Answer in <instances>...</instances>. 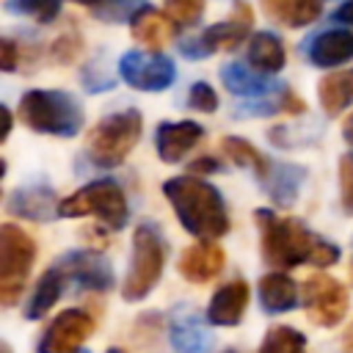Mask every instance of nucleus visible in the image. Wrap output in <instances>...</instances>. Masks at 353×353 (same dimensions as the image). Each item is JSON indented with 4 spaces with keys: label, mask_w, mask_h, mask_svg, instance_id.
<instances>
[{
    "label": "nucleus",
    "mask_w": 353,
    "mask_h": 353,
    "mask_svg": "<svg viewBox=\"0 0 353 353\" xmlns=\"http://www.w3.org/2000/svg\"><path fill=\"white\" fill-rule=\"evenodd\" d=\"M259 226L262 259L276 268H298L303 262L312 265H334L339 259V245L323 240L312 229H306L298 218H279L270 210L254 212Z\"/></svg>",
    "instance_id": "obj_1"
},
{
    "label": "nucleus",
    "mask_w": 353,
    "mask_h": 353,
    "mask_svg": "<svg viewBox=\"0 0 353 353\" xmlns=\"http://www.w3.org/2000/svg\"><path fill=\"white\" fill-rule=\"evenodd\" d=\"M168 204L174 207L185 232L199 240H218L229 232V215L221 190L201 176H171L163 185Z\"/></svg>",
    "instance_id": "obj_2"
},
{
    "label": "nucleus",
    "mask_w": 353,
    "mask_h": 353,
    "mask_svg": "<svg viewBox=\"0 0 353 353\" xmlns=\"http://www.w3.org/2000/svg\"><path fill=\"white\" fill-rule=\"evenodd\" d=\"M19 119L36 132L61 135V138H72L83 127V110L77 99L66 91H52V88H33L22 94Z\"/></svg>",
    "instance_id": "obj_3"
},
{
    "label": "nucleus",
    "mask_w": 353,
    "mask_h": 353,
    "mask_svg": "<svg viewBox=\"0 0 353 353\" xmlns=\"http://www.w3.org/2000/svg\"><path fill=\"white\" fill-rule=\"evenodd\" d=\"M141 127H143V119L132 108L99 119L91 127L88 141H85L88 160L94 165H99V168H116V165H121L127 160V154L132 152V146L138 143Z\"/></svg>",
    "instance_id": "obj_4"
},
{
    "label": "nucleus",
    "mask_w": 353,
    "mask_h": 353,
    "mask_svg": "<svg viewBox=\"0 0 353 353\" xmlns=\"http://www.w3.org/2000/svg\"><path fill=\"white\" fill-rule=\"evenodd\" d=\"M165 268V240L154 223H141L132 234L130 270L121 287L124 301H143L160 281Z\"/></svg>",
    "instance_id": "obj_5"
},
{
    "label": "nucleus",
    "mask_w": 353,
    "mask_h": 353,
    "mask_svg": "<svg viewBox=\"0 0 353 353\" xmlns=\"http://www.w3.org/2000/svg\"><path fill=\"white\" fill-rule=\"evenodd\" d=\"M58 215L61 218H83V215H97L105 226L121 229L130 218L127 196L119 188L116 179H94L74 190L72 196L58 201Z\"/></svg>",
    "instance_id": "obj_6"
},
{
    "label": "nucleus",
    "mask_w": 353,
    "mask_h": 353,
    "mask_svg": "<svg viewBox=\"0 0 353 353\" xmlns=\"http://www.w3.org/2000/svg\"><path fill=\"white\" fill-rule=\"evenodd\" d=\"M36 259V243L14 223L0 226V303L14 306Z\"/></svg>",
    "instance_id": "obj_7"
},
{
    "label": "nucleus",
    "mask_w": 353,
    "mask_h": 353,
    "mask_svg": "<svg viewBox=\"0 0 353 353\" xmlns=\"http://www.w3.org/2000/svg\"><path fill=\"white\" fill-rule=\"evenodd\" d=\"M303 306H306V317L314 325L331 328L342 323L347 314V287L339 279L317 273L303 284Z\"/></svg>",
    "instance_id": "obj_8"
},
{
    "label": "nucleus",
    "mask_w": 353,
    "mask_h": 353,
    "mask_svg": "<svg viewBox=\"0 0 353 353\" xmlns=\"http://www.w3.org/2000/svg\"><path fill=\"white\" fill-rule=\"evenodd\" d=\"M119 74L127 85H132L138 91H163L174 83L176 69H174L171 58H165L160 52L130 50L119 61Z\"/></svg>",
    "instance_id": "obj_9"
},
{
    "label": "nucleus",
    "mask_w": 353,
    "mask_h": 353,
    "mask_svg": "<svg viewBox=\"0 0 353 353\" xmlns=\"http://www.w3.org/2000/svg\"><path fill=\"white\" fill-rule=\"evenodd\" d=\"M94 334V320L83 309H63L39 339L36 353H80L85 339Z\"/></svg>",
    "instance_id": "obj_10"
},
{
    "label": "nucleus",
    "mask_w": 353,
    "mask_h": 353,
    "mask_svg": "<svg viewBox=\"0 0 353 353\" xmlns=\"http://www.w3.org/2000/svg\"><path fill=\"white\" fill-rule=\"evenodd\" d=\"M55 268L66 276V281H74L88 290H110L113 287V268L105 256L94 251H69L55 262Z\"/></svg>",
    "instance_id": "obj_11"
},
{
    "label": "nucleus",
    "mask_w": 353,
    "mask_h": 353,
    "mask_svg": "<svg viewBox=\"0 0 353 353\" xmlns=\"http://www.w3.org/2000/svg\"><path fill=\"white\" fill-rule=\"evenodd\" d=\"M223 262H226L223 248L212 240H201V243H193L182 251L179 273L193 284H204V281H212L221 273Z\"/></svg>",
    "instance_id": "obj_12"
},
{
    "label": "nucleus",
    "mask_w": 353,
    "mask_h": 353,
    "mask_svg": "<svg viewBox=\"0 0 353 353\" xmlns=\"http://www.w3.org/2000/svg\"><path fill=\"white\" fill-rule=\"evenodd\" d=\"M168 339H171V350L174 353H210L212 350V334L196 317V312L188 309V306L174 312V320H171V328H168Z\"/></svg>",
    "instance_id": "obj_13"
},
{
    "label": "nucleus",
    "mask_w": 353,
    "mask_h": 353,
    "mask_svg": "<svg viewBox=\"0 0 353 353\" xmlns=\"http://www.w3.org/2000/svg\"><path fill=\"white\" fill-rule=\"evenodd\" d=\"M204 130L196 121H163L154 132V146L163 163H179L199 141Z\"/></svg>",
    "instance_id": "obj_14"
},
{
    "label": "nucleus",
    "mask_w": 353,
    "mask_h": 353,
    "mask_svg": "<svg viewBox=\"0 0 353 353\" xmlns=\"http://www.w3.org/2000/svg\"><path fill=\"white\" fill-rule=\"evenodd\" d=\"M58 196L52 188L47 185H28L11 193L8 199V212L17 218H28V221H50L52 215H58Z\"/></svg>",
    "instance_id": "obj_15"
},
{
    "label": "nucleus",
    "mask_w": 353,
    "mask_h": 353,
    "mask_svg": "<svg viewBox=\"0 0 353 353\" xmlns=\"http://www.w3.org/2000/svg\"><path fill=\"white\" fill-rule=\"evenodd\" d=\"M248 306V284L243 279H234L215 290L207 306V320L212 325H237Z\"/></svg>",
    "instance_id": "obj_16"
},
{
    "label": "nucleus",
    "mask_w": 353,
    "mask_h": 353,
    "mask_svg": "<svg viewBox=\"0 0 353 353\" xmlns=\"http://www.w3.org/2000/svg\"><path fill=\"white\" fill-rule=\"evenodd\" d=\"M353 58V33L347 30H323L309 44V61L314 66L331 69Z\"/></svg>",
    "instance_id": "obj_17"
},
{
    "label": "nucleus",
    "mask_w": 353,
    "mask_h": 353,
    "mask_svg": "<svg viewBox=\"0 0 353 353\" xmlns=\"http://www.w3.org/2000/svg\"><path fill=\"white\" fill-rule=\"evenodd\" d=\"M259 303L268 314L290 312L298 303V287L287 273H265L259 279Z\"/></svg>",
    "instance_id": "obj_18"
},
{
    "label": "nucleus",
    "mask_w": 353,
    "mask_h": 353,
    "mask_svg": "<svg viewBox=\"0 0 353 353\" xmlns=\"http://www.w3.org/2000/svg\"><path fill=\"white\" fill-rule=\"evenodd\" d=\"M130 25H132V36L141 44L152 47V50H160V47H165L174 39V19L168 14H163V11L149 8V6L141 8L138 17Z\"/></svg>",
    "instance_id": "obj_19"
},
{
    "label": "nucleus",
    "mask_w": 353,
    "mask_h": 353,
    "mask_svg": "<svg viewBox=\"0 0 353 353\" xmlns=\"http://www.w3.org/2000/svg\"><path fill=\"white\" fill-rule=\"evenodd\" d=\"M221 80H223V85H226L232 94H237V97H268V94L284 88V85L268 80L265 74L251 72V69L243 66V63H226V66L221 69Z\"/></svg>",
    "instance_id": "obj_20"
},
{
    "label": "nucleus",
    "mask_w": 353,
    "mask_h": 353,
    "mask_svg": "<svg viewBox=\"0 0 353 353\" xmlns=\"http://www.w3.org/2000/svg\"><path fill=\"white\" fill-rule=\"evenodd\" d=\"M248 28H251V14H248V8L243 6L234 19H226V22H218V25L207 28V30L201 33V44H204L207 55H210V52H218V50H234V47L245 39Z\"/></svg>",
    "instance_id": "obj_21"
},
{
    "label": "nucleus",
    "mask_w": 353,
    "mask_h": 353,
    "mask_svg": "<svg viewBox=\"0 0 353 353\" xmlns=\"http://www.w3.org/2000/svg\"><path fill=\"white\" fill-rule=\"evenodd\" d=\"M317 97H320V105L328 116L342 113L353 102V69L325 74L317 85Z\"/></svg>",
    "instance_id": "obj_22"
},
{
    "label": "nucleus",
    "mask_w": 353,
    "mask_h": 353,
    "mask_svg": "<svg viewBox=\"0 0 353 353\" xmlns=\"http://www.w3.org/2000/svg\"><path fill=\"white\" fill-rule=\"evenodd\" d=\"M248 61L254 69H259L262 74H273V72H281L287 55H284V44L279 36L268 33V30H259L251 36V44H248Z\"/></svg>",
    "instance_id": "obj_23"
},
{
    "label": "nucleus",
    "mask_w": 353,
    "mask_h": 353,
    "mask_svg": "<svg viewBox=\"0 0 353 353\" xmlns=\"http://www.w3.org/2000/svg\"><path fill=\"white\" fill-rule=\"evenodd\" d=\"M63 284H66V276L52 265V268L36 281L33 295L28 298V306H25V317H28V320H39V317H44V314L55 306V301L61 298Z\"/></svg>",
    "instance_id": "obj_24"
},
{
    "label": "nucleus",
    "mask_w": 353,
    "mask_h": 353,
    "mask_svg": "<svg viewBox=\"0 0 353 353\" xmlns=\"http://www.w3.org/2000/svg\"><path fill=\"white\" fill-rule=\"evenodd\" d=\"M303 168L301 165H290V163H276L270 165L268 176L262 179V185L268 188V193L273 196L276 204H292L298 196V188L303 182Z\"/></svg>",
    "instance_id": "obj_25"
},
{
    "label": "nucleus",
    "mask_w": 353,
    "mask_h": 353,
    "mask_svg": "<svg viewBox=\"0 0 353 353\" xmlns=\"http://www.w3.org/2000/svg\"><path fill=\"white\" fill-rule=\"evenodd\" d=\"M268 14L290 28H303L320 17V0H262Z\"/></svg>",
    "instance_id": "obj_26"
},
{
    "label": "nucleus",
    "mask_w": 353,
    "mask_h": 353,
    "mask_svg": "<svg viewBox=\"0 0 353 353\" xmlns=\"http://www.w3.org/2000/svg\"><path fill=\"white\" fill-rule=\"evenodd\" d=\"M221 149H223V154H226L234 165L254 171L259 179H265V176H268L270 163L265 160V154H262L254 143H248V141H243V138H234V135H226V138L221 141Z\"/></svg>",
    "instance_id": "obj_27"
},
{
    "label": "nucleus",
    "mask_w": 353,
    "mask_h": 353,
    "mask_svg": "<svg viewBox=\"0 0 353 353\" xmlns=\"http://www.w3.org/2000/svg\"><path fill=\"white\" fill-rule=\"evenodd\" d=\"M306 336L292 325H273L268 328L259 353H303Z\"/></svg>",
    "instance_id": "obj_28"
},
{
    "label": "nucleus",
    "mask_w": 353,
    "mask_h": 353,
    "mask_svg": "<svg viewBox=\"0 0 353 353\" xmlns=\"http://www.w3.org/2000/svg\"><path fill=\"white\" fill-rule=\"evenodd\" d=\"M6 8L11 14H28L39 22H52L61 11V0H8Z\"/></svg>",
    "instance_id": "obj_29"
},
{
    "label": "nucleus",
    "mask_w": 353,
    "mask_h": 353,
    "mask_svg": "<svg viewBox=\"0 0 353 353\" xmlns=\"http://www.w3.org/2000/svg\"><path fill=\"white\" fill-rule=\"evenodd\" d=\"M141 8H146V0H105L97 6V17L108 22H132Z\"/></svg>",
    "instance_id": "obj_30"
},
{
    "label": "nucleus",
    "mask_w": 353,
    "mask_h": 353,
    "mask_svg": "<svg viewBox=\"0 0 353 353\" xmlns=\"http://www.w3.org/2000/svg\"><path fill=\"white\" fill-rule=\"evenodd\" d=\"M163 3L168 17L179 25H193L204 11V0H163Z\"/></svg>",
    "instance_id": "obj_31"
},
{
    "label": "nucleus",
    "mask_w": 353,
    "mask_h": 353,
    "mask_svg": "<svg viewBox=\"0 0 353 353\" xmlns=\"http://www.w3.org/2000/svg\"><path fill=\"white\" fill-rule=\"evenodd\" d=\"M339 199H342V210L353 212V152L342 154L339 160Z\"/></svg>",
    "instance_id": "obj_32"
},
{
    "label": "nucleus",
    "mask_w": 353,
    "mask_h": 353,
    "mask_svg": "<svg viewBox=\"0 0 353 353\" xmlns=\"http://www.w3.org/2000/svg\"><path fill=\"white\" fill-rule=\"evenodd\" d=\"M188 105L193 110H201V113H212L218 108V94L207 85V83H193L190 85V94H188Z\"/></svg>",
    "instance_id": "obj_33"
},
{
    "label": "nucleus",
    "mask_w": 353,
    "mask_h": 353,
    "mask_svg": "<svg viewBox=\"0 0 353 353\" xmlns=\"http://www.w3.org/2000/svg\"><path fill=\"white\" fill-rule=\"evenodd\" d=\"M0 66H3L6 72H14V66H17V47H14V41H8V39L0 41Z\"/></svg>",
    "instance_id": "obj_34"
},
{
    "label": "nucleus",
    "mask_w": 353,
    "mask_h": 353,
    "mask_svg": "<svg viewBox=\"0 0 353 353\" xmlns=\"http://www.w3.org/2000/svg\"><path fill=\"white\" fill-rule=\"evenodd\" d=\"M339 22H345V25H353V0H347V3H342L339 8H336V14H334Z\"/></svg>",
    "instance_id": "obj_35"
},
{
    "label": "nucleus",
    "mask_w": 353,
    "mask_h": 353,
    "mask_svg": "<svg viewBox=\"0 0 353 353\" xmlns=\"http://www.w3.org/2000/svg\"><path fill=\"white\" fill-rule=\"evenodd\" d=\"M215 168H218V163H215L212 157H201V160H196V163L190 165V171H199V176L207 174V171H215Z\"/></svg>",
    "instance_id": "obj_36"
},
{
    "label": "nucleus",
    "mask_w": 353,
    "mask_h": 353,
    "mask_svg": "<svg viewBox=\"0 0 353 353\" xmlns=\"http://www.w3.org/2000/svg\"><path fill=\"white\" fill-rule=\"evenodd\" d=\"M0 113H3V141H6L8 132H11V110L8 108H0Z\"/></svg>",
    "instance_id": "obj_37"
},
{
    "label": "nucleus",
    "mask_w": 353,
    "mask_h": 353,
    "mask_svg": "<svg viewBox=\"0 0 353 353\" xmlns=\"http://www.w3.org/2000/svg\"><path fill=\"white\" fill-rule=\"evenodd\" d=\"M342 135H345L347 143H353V113L345 119V124H342Z\"/></svg>",
    "instance_id": "obj_38"
},
{
    "label": "nucleus",
    "mask_w": 353,
    "mask_h": 353,
    "mask_svg": "<svg viewBox=\"0 0 353 353\" xmlns=\"http://www.w3.org/2000/svg\"><path fill=\"white\" fill-rule=\"evenodd\" d=\"M345 347L353 353V325H350V331H347V336H345Z\"/></svg>",
    "instance_id": "obj_39"
},
{
    "label": "nucleus",
    "mask_w": 353,
    "mask_h": 353,
    "mask_svg": "<svg viewBox=\"0 0 353 353\" xmlns=\"http://www.w3.org/2000/svg\"><path fill=\"white\" fill-rule=\"evenodd\" d=\"M74 3H83V6H102L105 0H74Z\"/></svg>",
    "instance_id": "obj_40"
},
{
    "label": "nucleus",
    "mask_w": 353,
    "mask_h": 353,
    "mask_svg": "<svg viewBox=\"0 0 353 353\" xmlns=\"http://www.w3.org/2000/svg\"><path fill=\"white\" fill-rule=\"evenodd\" d=\"M108 353H124V350H119V347H110V350H108Z\"/></svg>",
    "instance_id": "obj_41"
},
{
    "label": "nucleus",
    "mask_w": 353,
    "mask_h": 353,
    "mask_svg": "<svg viewBox=\"0 0 353 353\" xmlns=\"http://www.w3.org/2000/svg\"><path fill=\"white\" fill-rule=\"evenodd\" d=\"M223 353H237V350H223Z\"/></svg>",
    "instance_id": "obj_42"
}]
</instances>
